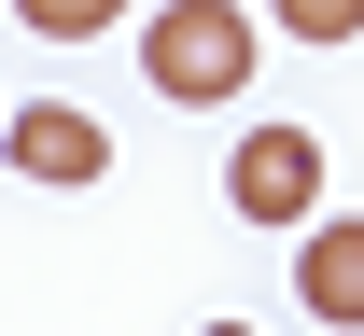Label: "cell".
Masks as SVG:
<instances>
[{"label":"cell","instance_id":"6da1fadb","mask_svg":"<svg viewBox=\"0 0 364 336\" xmlns=\"http://www.w3.org/2000/svg\"><path fill=\"white\" fill-rule=\"evenodd\" d=\"M140 85L154 98H238L252 85V14L238 0H168V14H140Z\"/></svg>","mask_w":364,"mask_h":336},{"label":"cell","instance_id":"7a4b0ae2","mask_svg":"<svg viewBox=\"0 0 364 336\" xmlns=\"http://www.w3.org/2000/svg\"><path fill=\"white\" fill-rule=\"evenodd\" d=\"M225 196H238V224H309V210H322V141H309V126H238Z\"/></svg>","mask_w":364,"mask_h":336},{"label":"cell","instance_id":"3957f363","mask_svg":"<svg viewBox=\"0 0 364 336\" xmlns=\"http://www.w3.org/2000/svg\"><path fill=\"white\" fill-rule=\"evenodd\" d=\"M0 154H14L28 183H56V196L112 183V126H98V112H70V98H28V112H0Z\"/></svg>","mask_w":364,"mask_h":336},{"label":"cell","instance_id":"277c9868","mask_svg":"<svg viewBox=\"0 0 364 336\" xmlns=\"http://www.w3.org/2000/svg\"><path fill=\"white\" fill-rule=\"evenodd\" d=\"M294 294H309V323H364V224H322L294 239Z\"/></svg>","mask_w":364,"mask_h":336},{"label":"cell","instance_id":"5b68a950","mask_svg":"<svg viewBox=\"0 0 364 336\" xmlns=\"http://www.w3.org/2000/svg\"><path fill=\"white\" fill-rule=\"evenodd\" d=\"M127 0H14V28H43V43H98Z\"/></svg>","mask_w":364,"mask_h":336},{"label":"cell","instance_id":"8992f818","mask_svg":"<svg viewBox=\"0 0 364 336\" xmlns=\"http://www.w3.org/2000/svg\"><path fill=\"white\" fill-rule=\"evenodd\" d=\"M267 14L294 28V43H350V28H364V0H267Z\"/></svg>","mask_w":364,"mask_h":336},{"label":"cell","instance_id":"52a82bcc","mask_svg":"<svg viewBox=\"0 0 364 336\" xmlns=\"http://www.w3.org/2000/svg\"><path fill=\"white\" fill-rule=\"evenodd\" d=\"M210 336H252V323H210Z\"/></svg>","mask_w":364,"mask_h":336}]
</instances>
